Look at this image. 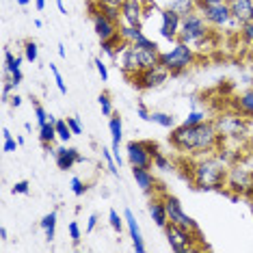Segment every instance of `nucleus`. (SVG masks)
<instances>
[{
    "label": "nucleus",
    "instance_id": "obj_1",
    "mask_svg": "<svg viewBox=\"0 0 253 253\" xmlns=\"http://www.w3.org/2000/svg\"><path fill=\"white\" fill-rule=\"evenodd\" d=\"M169 143L182 154H210L218 147V128L212 122L182 124L171 130Z\"/></svg>",
    "mask_w": 253,
    "mask_h": 253
},
{
    "label": "nucleus",
    "instance_id": "obj_2",
    "mask_svg": "<svg viewBox=\"0 0 253 253\" xmlns=\"http://www.w3.org/2000/svg\"><path fill=\"white\" fill-rule=\"evenodd\" d=\"M158 56H160L158 50L139 48V45H134V43L124 42L122 48H119V52H117V56H115V61H117L119 70L130 78V76H134V74L147 70V67L158 65Z\"/></svg>",
    "mask_w": 253,
    "mask_h": 253
},
{
    "label": "nucleus",
    "instance_id": "obj_3",
    "mask_svg": "<svg viewBox=\"0 0 253 253\" xmlns=\"http://www.w3.org/2000/svg\"><path fill=\"white\" fill-rule=\"evenodd\" d=\"M193 182L201 191H210V188H221L227 180L225 160L221 158H201L193 165Z\"/></svg>",
    "mask_w": 253,
    "mask_h": 253
},
{
    "label": "nucleus",
    "instance_id": "obj_4",
    "mask_svg": "<svg viewBox=\"0 0 253 253\" xmlns=\"http://www.w3.org/2000/svg\"><path fill=\"white\" fill-rule=\"evenodd\" d=\"M195 59H197V54H195L193 45H188L184 42H175L167 52H160L158 65H163L171 76H177V74H182L184 70H188L195 63Z\"/></svg>",
    "mask_w": 253,
    "mask_h": 253
},
{
    "label": "nucleus",
    "instance_id": "obj_5",
    "mask_svg": "<svg viewBox=\"0 0 253 253\" xmlns=\"http://www.w3.org/2000/svg\"><path fill=\"white\" fill-rule=\"evenodd\" d=\"M208 35H210V24L206 22V18L199 11H193V13L182 18V28H180L177 42H184V43L193 45V48H199L208 39Z\"/></svg>",
    "mask_w": 253,
    "mask_h": 253
},
{
    "label": "nucleus",
    "instance_id": "obj_6",
    "mask_svg": "<svg viewBox=\"0 0 253 253\" xmlns=\"http://www.w3.org/2000/svg\"><path fill=\"white\" fill-rule=\"evenodd\" d=\"M197 11L206 18L210 26L216 28H240V22L232 18L227 2H214V4H199Z\"/></svg>",
    "mask_w": 253,
    "mask_h": 253
},
{
    "label": "nucleus",
    "instance_id": "obj_7",
    "mask_svg": "<svg viewBox=\"0 0 253 253\" xmlns=\"http://www.w3.org/2000/svg\"><path fill=\"white\" fill-rule=\"evenodd\" d=\"M165 234H167V243H169L171 251L175 253H184L188 249H195V238H193V229L188 227H182V225H175V223H167L165 227Z\"/></svg>",
    "mask_w": 253,
    "mask_h": 253
},
{
    "label": "nucleus",
    "instance_id": "obj_8",
    "mask_svg": "<svg viewBox=\"0 0 253 253\" xmlns=\"http://www.w3.org/2000/svg\"><path fill=\"white\" fill-rule=\"evenodd\" d=\"M167 78H169V72H167L163 65L147 67V70H143L139 74H134V76H130L132 84L139 87V89H158L163 83H167Z\"/></svg>",
    "mask_w": 253,
    "mask_h": 253
},
{
    "label": "nucleus",
    "instance_id": "obj_9",
    "mask_svg": "<svg viewBox=\"0 0 253 253\" xmlns=\"http://www.w3.org/2000/svg\"><path fill=\"white\" fill-rule=\"evenodd\" d=\"M165 206H167V214H169V221L171 223H175V225H182V227H188V229H193L195 234H199V225H197V221H195L193 216H188L186 212H184L182 208V201L173 197V195H165Z\"/></svg>",
    "mask_w": 253,
    "mask_h": 253
},
{
    "label": "nucleus",
    "instance_id": "obj_10",
    "mask_svg": "<svg viewBox=\"0 0 253 253\" xmlns=\"http://www.w3.org/2000/svg\"><path fill=\"white\" fill-rule=\"evenodd\" d=\"M180 28H182V15L177 11L165 7L160 9V35L167 39L169 43H175L180 37Z\"/></svg>",
    "mask_w": 253,
    "mask_h": 253
},
{
    "label": "nucleus",
    "instance_id": "obj_11",
    "mask_svg": "<svg viewBox=\"0 0 253 253\" xmlns=\"http://www.w3.org/2000/svg\"><path fill=\"white\" fill-rule=\"evenodd\" d=\"M126 158L132 167H154V154L149 152L147 141H130L126 145Z\"/></svg>",
    "mask_w": 253,
    "mask_h": 253
},
{
    "label": "nucleus",
    "instance_id": "obj_12",
    "mask_svg": "<svg viewBox=\"0 0 253 253\" xmlns=\"http://www.w3.org/2000/svg\"><path fill=\"white\" fill-rule=\"evenodd\" d=\"M122 9V22L130 26H141L145 18V2L143 0H124L119 4Z\"/></svg>",
    "mask_w": 253,
    "mask_h": 253
},
{
    "label": "nucleus",
    "instance_id": "obj_13",
    "mask_svg": "<svg viewBox=\"0 0 253 253\" xmlns=\"http://www.w3.org/2000/svg\"><path fill=\"white\" fill-rule=\"evenodd\" d=\"M225 184L232 191H236V193H249V191H253V173L249 169H243V167H236V169H232L227 173V180H225Z\"/></svg>",
    "mask_w": 253,
    "mask_h": 253
},
{
    "label": "nucleus",
    "instance_id": "obj_14",
    "mask_svg": "<svg viewBox=\"0 0 253 253\" xmlns=\"http://www.w3.org/2000/svg\"><path fill=\"white\" fill-rule=\"evenodd\" d=\"M91 22H93V31H95V35L100 42L119 35V24L113 20H108L104 13H100V11H93V13H91Z\"/></svg>",
    "mask_w": 253,
    "mask_h": 253
},
{
    "label": "nucleus",
    "instance_id": "obj_15",
    "mask_svg": "<svg viewBox=\"0 0 253 253\" xmlns=\"http://www.w3.org/2000/svg\"><path fill=\"white\" fill-rule=\"evenodd\" d=\"M54 160H56V167H59L61 171H70L74 165L84 163L87 158H84L76 147H67V143H65V145L59 147V149L54 152Z\"/></svg>",
    "mask_w": 253,
    "mask_h": 253
},
{
    "label": "nucleus",
    "instance_id": "obj_16",
    "mask_svg": "<svg viewBox=\"0 0 253 253\" xmlns=\"http://www.w3.org/2000/svg\"><path fill=\"white\" fill-rule=\"evenodd\" d=\"M108 130H111V139H113V156L115 160H117V165L122 167L124 163V158H122V154H119V143H122L124 139V124H122V117L119 115H111V119H108Z\"/></svg>",
    "mask_w": 253,
    "mask_h": 253
},
{
    "label": "nucleus",
    "instance_id": "obj_17",
    "mask_svg": "<svg viewBox=\"0 0 253 253\" xmlns=\"http://www.w3.org/2000/svg\"><path fill=\"white\" fill-rule=\"evenodd\" d=\"M124 216H126V227L130 232V238H132V247H134L136 253H143L145 251V240H143V232L136 223V216L132 210H124Z\"/></svg>",
    "mask_w": 253,
    "mask_h": 253
},
{
    "label": "nucleus",
    "instance_id": "obj_18",
    "mask_svg": "<svg viewBox=\"0 0 253 253\" xmlns=\"http://www.w3.org/2000/svg\"><path fill=\"white\" fill-rule=\"evenodd\" d=\"M229 11H232V18L240 24L253 20V0H227Z\"/></svg>",
    "mask_w": 253,
    "mask_h": 253
},
{
    "label": "nucleus",
    "instance_id": "obj_19",
    "mask_svg": "<svg viewBox=\"0 0 253 253\" xmlns=\"http://www.w3.org/2000/svg\"><path fill=\"white\" fill-rule=\"evenodd\" d=\"M132 177H134L136 186H139L143 193H152L154 188L158 186L156 177L149 171V167H132Z\"/></svg>",
    "mask_w": 253,
    "mask_h": 253
},
{
    "label": "nucleus",
    "instance_id": "obj_20",
    "mask_svg": "<svg viewBox=\"0 0 253 253\" xmlns=\"http://www.w3.org/2000/svg\"><path fill=\"white\" fill-rule=\"evenodd\" d=\"M22 59H24V56H15L9 48L4 50V72L11 76V80L15 83V87H18L22 80H24V76H22V70H20Z\"/></svg>",
    "mask_w": 253,
    "mask_h": 253
},
{
    "label": "nucleus",
    "instance_id": "obj_21",
    "mask_svg": "<svg viewBox=\"0 0 253 253\" xmlns=\"http://www.w3.org/2000/svg\"><path fill=\"white\" fill-rule=\"evenodd\" d=\"M147 212L149 216H152V221L156 223L158 227H167V223H169V214H167V206H165V199H152L147 204Z\"/></svg>",
    "mask_w": 253,
    "mask_h": 253
},
{
    "label": "nucleus",
    "instance_id": "obj_22",
    "mask_svg": "<svg viewBox=\"0 0 253 253\" xmlns=\"http://www.w3.org/2000/svg\"><path fill=\"white\" fill-rule=\"evenodd\" d=\"M56 218H59L56 212H48V214H45L42 221H39V227L43 229L45 240H48V243H52V240L56 238Z\"/></svg>",
    "mask_w": 253,
    "mask_h": 253
},
{
    "label": "nucleus",
    "instance_id": "obj_23",
    "mask_svg": "<svg viewBox=\"0 0 253 253\" xmlns=\"http://www.w3.org/2000/svg\"><path fill=\"white\" fill-rule=\"evenodd\" d=\"M236 108H238L247 117H253V87L243 91L238 97H236Z\"/></svg>",
    "mask_w": 253,
    "mask_h": 253
},
{
    "label": "nucleus",
    "instance_id": "obj_24",
    "mask_svg": "<svg viewBox=\"0 0 253 253\" xmlns=\"http://www.w3.org/2000/svg\"><path fill=\"white\" fill-rule=\"evenodd\" d=\"M216 128L223 130L225 134H240V130H245V122L240 117H225L218 122Z\"/></svg>",
    "mask_w": 253,
    "mask_h": 253
},
{
    "label": "nucleus",
    "instance_id": "obj_25",
    "mask_svg": "<svg viewBox=\"0 0 253 253\" xmlns=\"http://www.w3.org/2000/svg\"><path fill=\"white\" fill-rule=\"evenodd\" d=\"M167 7L177 11V13H180L182 18H184V15H188V13H193V11H197L199 2H197V0H171Z\"/></svg>",
    "mask_w": 253,
    "mask_h": 253
},
{
    "label": "nucleus",
    "instance_id": "obj_26",
    "mask_svg": "<svg viewBox=\"0 0 253 253\" xmlns=\"http://www.w3.org/2000/svg\"><path fill=\"white\" fill-rule=\"evenodd\" d=\"M56 119H50L48 124L39 126V141L42 143H54L59 139V134H56Z\"/></svg>",
    "mask_w": 253,
    "mask_h": 253
},
{
    "label": "nucleus",
    "instance_id": "obj_27",
    "mask_svg": "<svg viewBox=\"0 0 253 253\" xmlns=\"http://www.w3.org/2000/svg\"><path fill=\"white\" fill-rule=\"evenodd\" d=\"M143 35L141 26H130V24H119V37H122V42H128V43H134L136 39Z\"/></svg>",
    "mask_w": 253,
    "mask_h": 253
},
{
    "label": "nucleus",
    "instance_id": "obj_28",
    "mask_svg": "<svg viewBox=\"0 0 253 253\" xmlns=\"http://www.w3.org/2000/svg\"><path fill=\"white\" fill-rule=\"evenodd\" d=\"M122 37H111V39H104V42H100V48H102V54H106V56H111V59L115 61V56H117L119 52V48H122Z\"/></svg>",
    "mask_w": 253,
    "mask_h": 253
},
{
    "label": "nucleus",
    "instance_id": "obj_29",
    "mask_svg": "<svg viewBox=\"0 0 253 253\" xmlns=\"http://www.w3.org/2000/svg\"><path fill=\"white\" fill-rule=\"evenodd\" d=\"M149 122L158 124L160 128H165V130H173V128H175V119H173V115L163 113V111H152V119H149Z\"/></svg>",
    "mask_w": 253,
    "mask_h": 253
},
{
    "label": "nucleus",
    "instance_id": "obj_30",
    "mask_svg": "<svg viewBox=\"0 0 253 253\" xmlns=\"http://www.w3.org/2000/svg\"><path fill=\"white\" fill-rule=\"evenodd\" d=\"M56 134H59V141L63 143H70V139L74 136V132L70 128V124H67V119H56Z\"/></svg>",
    "mask_w": 253,
    "mask_h": 253
},
{
    "label": "nucleus",
    "instance_id": "obj_31",
    "mask_svg": "<svg viewBox=\"0 0 253 253\" xmlns=\"http://www.w3.org/2000/svg\"><path fill=\"white\" fill-rule=\"evenodd\" d=\"M108 223H111L113 232L122 234V232H124V225H126V216L119 214L117 210H111V212H108Z\"/></svg>",
    "mask_w": 253,
    "mask_h": 253
},
{
    "label": "nucleus",
    "instance_id": "obj_32",
    "mask_svg": "<svg viewBox=\"0 0 253 253\" xmlns=\"http://www.w3.org/2000/svg\"><path fill=\"white\" fill-rule=\"evenodd\" d=\"M97 104H100L102 115H104V117H111V115L115 113L113 111V100H111V95H108L106 91H102V93L97 95Z\"/></svg>",
    "mask_w": 253,
    "mask_h": 253
},
{
    "label": "nucleus",
    "instance_id": "obj_33",
    "mask_svg": "<svg viewBox=\"0 0 253 253\" xmlns=\"http://www.w3.org/2000/svg\"><path fill=\"white\" fill-rule=\"evenodd\" d=\"M24 59L28 63H37V59H39V45H37V42L28 39V42L24 43Z\"/></svg>",
    "mask_w": 253,
    "mask_h": 253
},
{
    "label": "nucleus",
    "instance_id": "obj_34",
    "mask_svg": "<svg viewBox=\"0 0 253 253\" xmlns=\"http://www.w3.org/2000/svg\"><path fill=\"white\" fill-rule=\"evenodd\" d=\"M20 145V141H15L13 139V134L7 130V128H2V152L4 154H9V152H15Z\"/></svg>",
    "mask_w": 253,
    "mask_h": 253
},
{
    "label": "nucleus",
    "instance_id": "obj_35",
    "mask_svg": "<svg viewBox=\"0 0 253 253\" xmlns=\"http://www.w3.org/2000/svg\"><path fill=\"white\" fill-rule=\"evenodd\" d=\"M208 122V115H206V111H197V108H193L191 113L184 117L182 124H188V126H195V124H204Z\"/></svg>",
    "mask_w": 253,
    "mask_h": 253
},
{
    "label": "nucleus",
    "instance_id": "obj_36",
    "mask_svg": "<svg viewBox=\"0 0 253 253\" xmlns=\"http://www.w3.org/2000/svg\"><path fill=\"white\" fill-rule=\"evenodd\" d=\"M102 158H104V163H106V169L111 171L113 175H119V171H117V160H115L113 156V149H106V147H102Z\"/></svg>",
    "mask_w": 253,
    "mask_h": 253
},
{
    "label": "nucleus",
    "instance_id": "obj_37",
    "mask_svg": "<svg viewBox=\"0 0 253 253\" xmlns=\"http://www.w3.org/2000/svg\"><path fill=\"white\" fill-rule=\"evenodd\" d=\"M154 167H156L158 171H171V169H173V165H171V158H167L163 152L154 154Z\"/></svg>",
    "mask_w": 253,
    "mask_h": 253
},
{
    "label": "nucleus",
    "instance_id": "obj_38",
    "mask_svg": "<svg viewBox=\"0 0 253 253\" xmlns=\"http://www.w3.org/2000/svg\"><path fill=\"white\" fill-rule=\"evenodd\" d=\"M50 72H52V76H54V83H56V89L61 91L63 95H67V84H65V80H63L61 76V72H59V67L54 65V63H50Z\"/></svg>",
    "mask_w": 253,
    "mask_h": 253
},
{
    "label": "nucleus",
    "instance_id": "obj_39",
    "mask_svg": "<svg viewBox=\"0 0 253 253\" xmlns=\"http://www.w3.org/2000/svg\"><path fill=\"white\" fill-rule=\"evenodd\" d=\"M240 37H243L245 43H251L253 45V20L251 22H245V24H240Z\"/></svg>",
    "mask_w": 253,
    "mask_h": 253
},
{
    "label": "nucleus",
    "instance_id": "obj_40",
    "mask_svg": "<svg viewBox=\"0 0 253 253\" xmlns=\"http://www.w3.org/2000/svg\"><path fill=\"white\" fill-rule=\"evenodd\" d=\"M70 186H72V193L76 195V197H83V195L87 193V184H84L83 180H80V177H72Z\"/></svg>",
    "mask_w": 253,
    "mask_h": 253
},
{
    "label": "nucleus",
    "instance_id": "obj_41",
    "mask_svg": "<svg viewBox=\"0 0 253 253\" xmlns=\"http://www.w3.org/2000/svg\"><path fill=\"white\" fill-rule=\"evenodd\" d=\"M93 65H95V72L100 74L102 83H106V80H108V65L104 63V59H102V56H97V59L93 61Z\"/></svg>",
    "mask_w": 253,
    "mask_h": 253
},
{
    "label": "nucleus",
    "instance_id": "obj_42",
    "mask_svg": "<svg viewBox=\"0 0 253 253\" xmlns=\"http://www.w3.org/2000/svg\"><path fill=\"white\" fill-rule=\"evenodd\" d=\"M67 232H70L72 243H74V245H78V243H80V238H83V229H80V225H78L76 221H72L70 225H67Z\"/></svg>",
    "mask_w": 253,
    "mask_h": 253
},
{
    "label": "nucleus",
    "instance_id": "obj_43",
    "mask_svg": "<svg viewBox=\"0 0 253 253\" xmlns=\"http://www.w3.org/2000/svg\"><path fill=\"white\" fill-rule=\"evenodd\" d=\"M35 119H37V124H39V126H43V124H48V122H50V115H48V111H45L43 106L35 104Z\"/></svg>",
    "mask_w": 253,
    "mask_h": 253
},
{
    "label": "nucleus",
    "instance_id": "obj_44",
    "mask_svg": "<svg viewBox=\"0 0 253 253\" xmlns=\"http://www.w3.org/2000/svg\"><path fill=\"white\" fill-rule=\"evenodd\" d=\"M28 191H31V184H28L26 180H20V182H15V186L11 188V193H13V195H26Z\"/></svg>",
    "mask_w": 253,
    "mask_h": 253
},
{
    "label": "nucleus",
    "instance_id": "obj_45",
    "mask_svg": "<svg viewBox=\"0 0 253 253\" xmlns=\"http://www.w3.org/2000/svg\"><path fill=\"white\" fill-rule=\"evenodd\" d=\"M67 124H70V128L74 134H83V124H80L78 117H67Z\"/></svg>",
    "mask_w": 253,
    "mask_h": 253
},
{
    "label": "nucleus",
    "instance_id": "obj_46",
    "mask_svg": "<svg viewBox=\"0 0 253 253\" xmlns=\"http://www.w3.org/2000/svg\"><path fill=\"white\" fill-rule=\"evenodd\" d=\"M136 117L143 119V122H149V119H152V113H149L143 104H139V106H136Z\"/></svg>",
    "mask_w": 253,
    "mask_h": 253
},
{
    "label": "nucleus",
    "instance_id": "obj_47",
    "mask_svg": "<svg viewBox=\"0 0 253 253\" xmlns=\"http://www.w3.org/2000/svg\"><path fill=\"white\" fill-rule=\"evenodd\" d=\"M95 225H97V214H91V216L87 218V227H84V232L91 234V232L95 229Z\"/></svg>",
    "mask_w": 253,
    "mask_h": 253
},
{
    "label": "nucleus",
    "instance_id": "obj_48",
    "mask_svg": "<svg viewBox=\"0 0 253 253\" xmlns=\"http://www.w3.org/2000/svg\"><path fill=\"white\" fill-rule=\"evenodd\" d=\"M22 100H24V97H22V95L13 93V95H11V102H9V104L13 106V108H20V106H22Z\"/></svg>",
    "mask_w": 253,
    "mask_h": 253
},
{
    "label": "nucleus",
    "instance_id": "obj_49",
    "mask_svg": "<svg viewBox=\"0 0 253 253\" xmlns=\"http://www.w3.org/2000/svg\"><path fill=\"white\" fill-rule=\"evenodd\" d=\"M56 52H59L61 59H67V50H65V45H63V43L56 45Z\"/></svg>",
    "mask_w": 253,
    "mask_h": 253
},
{
    "label": "nucleus",
    "instance_id": "obj_50",
    "mask_svg": "<svg viewBox=\"0 0 253 253\" xmlns=\"http://www.w3.org/2000/svg\"><path fill=\"white\" fill-rule=\"evenodd\" d=\"M54 2H56V7H59L61 13H63V15H67V7H65V2H63V0H54Z\"/></svg>",
    "mask_w": 253,
    "mask_h": 253
},
{
    "label": "nucleus",
    "instance_id": "obj_51",
    "mask_svg": "<svg viewBox=\"0 0 253 253\" xmlns=\"http://www.w3.org/2000/svg\"><path fill=\"white\" fill-rule=\"evenodd\" d=\"M0 240H2V243H7L9 240V232L4 227H0Z\"/></svg>",
    "mask_w": 253,
    "mask_h": 253
},
{
    "label": "nucleus",
    "instance_id": "obj_52",
    "mask_svg": "<svg viewBox=\"0 0 253 253\" xmlns=\"http://www.w3.org/2000/svg\"><path fill=\"white\" fill-rule=\"evenodd\" d=\"M35 9L37 11H43L45 9V0H35Z\"/></svg>",
    "mask_w": 253,
    "mask_h": 253
},
{
    "label": "nucleus",
    "instance_id": "obj_53",
    "mask_svg": "<svg viewBox=\"0 0 253 253\" xmlns=\"http://www.w3.org/2000/svg\"><path fill=\"white\" fill-rule=\"evenodd\" d=\"M199 4H214V2H227V0H197Z\"/></svg>",
    "mask_w": 253,
    "mask_h": 253
},
{
    "label": "nucleus",
    "instance_id": "obj_54",
    "mask_svg": "<svg viewBox=\"0 0 253 253\" xmlns=\"http://www.w3.org/2000/svg\"><path fill=\"white\" fill-rule=\"evenodd\" d=\"M15 2H18V4H20V7H26V4H31V2H33V0H15Z\"/></svg>",
    "mask_w": 253,
    "mask_h": 253
},
{
    "label": "nucleus",
    "instance_id": "obj_55",
    "mask_svg": "<svg viewBox=\"0 0 253 253\" xmlns=\"http://www.w3.org/2000/svg\"><path fill=\"white\" fill-rule=\"evenodd\" d=\"M33 24H35V28H42V26H43V22H42V20H35Z\"/></svg>",
    "mask_w": 253,
    "mask_h": 253
}]
</instances>
